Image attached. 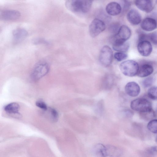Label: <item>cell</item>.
Returning <instances> with one entry per match:
<instances>
[{
  "label": "cell",
  "instance_id": "6da1fadb",
  "mask_svg": "<svg viewBox=\"0 0 157 157\" xmlns=\"http://www.w3.org/2000/svg\"><path fill=\"white\" fill-rule=\"evenodd\" d=\"M92 0H69L66 1L65 5L68 9L73 12L86 13L90 9Z\"/></svg>",
  "mask_w": 157,
  "mask_h": 157
},
{
  "label": "cell",
  "instance_id": "7a4b0ae2",
  "mask_svg": "<svg viewBox=\"0 0 157 157\" xmlns=\"http://www.w3.org/2000/svg\"><path fill=\"white\" fill-rule=\"evenodd\" d=\"M120 69L121 72L125 75L132 77L137 75L139 67L135 61L128 60L122 62L120 65Z\"/></svg>",
  "mask_w": 157,
  "mask_h": 157
},
{
  "label": "cell",
  "instance_id": "3957f363",
  "mask_svg": "<svg viewBox=\"0 0 157 157\" xmlns=\"http://www.w3.org/2000/svg\"><path fill=\"white\" fill-rule=\"evenodd\" d=\"M130 107L133 110L142 113H149L152 110L151 103L144 98H139L132 101Z\"/></svg>",
  "mask_w": 157,
  "mask_h": 157
},
{
  "label": "cell",
  "instance_id": "277c9868",
  "mask_svg": "<svg viewBox=\"0 0 157 157\" xmlns=\"http://www.w3.org/2000/svg\"><path fill=\"white\" fill-rule=\"evenodd\" d=\"M49 67L47 63L42 61L38 63L34 67L31 75L32 79L37 80L46 75L48 72Z\"/></svg>",
  "mask_w": 157,
  "mask_h": 157
},
{
  "label": "cell",
  "instance_id": "5b68a950",
  "mask_svg": "<svg viewBox=\"0 0 157 157\" xmlns=\"http://www.w3.org/2000/svg\"><path fill=\"white\" fill-rule=\"evenodd\" d=\"M122 151L119 147L111 145H103L100 157H120Z\"/></svg>",
  "mask_w": 157,
  "mask_h": 157
},
{
  "label": "cell",
  "instance_id": "8992f818",
  "mask_svg": "<svg viewBox=\"0 0 157 157\" xmlns=\"http://www.w3.org/2000/svg\"><path fill=\"white\" fill-rule=\"evenodd\" d=\"M113 58V52L108 46L105 45L101 48L99 54V60L104 66L107 67L112 63Z\"/></svg>",
  "mask_w": 157,
  "mask_h": 157
},
{
  "label": "cell",
  "instance_id": "52a82bcc",
  "mask_svg": "<svg viewBox=\"0 0 157 157\" xmlns=\"http://www.w3.org/2000/svg\"><path fill=\"white\" fill-rule=\"evenodd\" d=\"M105 29V25L104 22L100 19L95 18L89 26V33L91 37H94L104 31Z\"/></svg>",
  "mask_w": 157,
  "mask_h": 157
},
{
  "label": "cell",
  "instance_id": "ba28073f",
  "mask_svg": "<svg viewBox=\"0 0 157 157\" xmlns=\"http://www.w3.org/2000/svg\"><path fill=\"white\" fill-rule=\"evenodd\" d=\"M137 49L140 54L144 56H149L151 52L152 46L147 40L140 41L137 46Z\"/></svg>",
  "mask_w": 157,
  "mask_h": 157
},
{
  "label": "cell",
  "instance_id": "9c48e42d",
  "mask_svg": "<svg viewBox=\"0 0 157 157\" xmlns=\"http://www.w3.org/2000/svg\"><path fill=\"white\" fill-rule=\"evenodd\" d=\"M125 90L128 95L132 97H135L139 94L140 88L136 82H131L126 84L125 86Z\"/></svg>",
  "mask_w": 157,
  "mask_h": 157
},
{
  "label": "cell",
  "instance_id": "30bf717a",
  "mask_svg": "<svg viewBox=\"0 0 157 157\" xmlns=\"http://www.w3.org/2000/svg\"><path fill=\"white\" fill-rule=\"evenodd\" d=\"M131 31L129 28L126 25H123L121 26L116 34V39L126 41L130 37Z\"/></svg>",
  "mask_w": 157,
  "mask_h": 157
},
{
  "label": "cell",
  "instance_id": "8fae6325",
  "mask_svg": "<svg viewBox=\"0 0 157 157\" xmlns=\"http://www.w3.org/2000/svg\"><path fill=\"white\" fill-rule=\"evenodd\" d=\"M21 15L18 11L12 10L3 11L1 13V18L4 20H14L19 18Z\"/></svg>",
  "mask_w": 157,
  "mask_h": 157
},
{
  "label": "cell",
  "instance_id": "7c38bea8",
  "mask_svg": "<svg viewBox=\"0 0 157 157\" xmlns=\"http://www.w3.org/2000/svg\"><path fill=\"white\" fill-rule=\"evenodd\" d=\"M127 17L128 21L134 25H138L141 21L140 14L135 9L130 10L127 14Z\"/></svg>",
  "mask_w": 157,
  "mask_h": 157
},
{
  "label": "cell",
  "instance_id": "4fadbf2b",
  "mask_svg": "<svg viewBox=\"0 0 157 157\" xmlns=\"http://www.w3.org/2000/svg\"><path fill=\"white\" fill-rule=\"evenodd\" d=\"M157 27V21L154 18L147 17L145 18L141 24L142 29L146 31H151Z\"/></svg>",
  "mask_w": 157,
  "mask_h": 157
},
{
  "label": "cell",
  "instance_id": "5bb4252c",
  "mask_svg": "<svg viewBox=\"0 0 157 157\" xmlns=\"http://www.w3.org/2000/svg\"><path fill=\"white\" fill-rule=\"evenodd\" d=\"M135 4L139 9L146 13L151 12L153 8L152 2L151 0H136L135 1Z\"/></svg>",
  "mask_w": 157,
  "mask_h": 157
},
{
  "label": "cell",
  "instance_id": "9a60e30c",
  "mask_svg": "<svg viewBox=\"0 0 157 157\" xmlns=\"http://www.w3.org/2000/svg\"><path fill=\"white\" fill-rule=\"evenodd\" d=\"M105 9L107 13L112 16L119 14L121 12L122 9L120 5L115 2H112L108 4Z\"/></svg>",
  "mask_w": 157,
  "mask_h": 157
},
{
  "label": "cell",
  "instance_id": "2e32d148",
  "mask_svg": "<svg viewBox=\"0 0 157 157\" xmlns=\"http://www.w3.org/2000/svg\"><path fill=\"white\" fill-rule=\"evenodd\" d=\"M112 47L116 51L125 52L129 48V44L126 41L116 39L113 43Z\"/></svg>",
  "mask_w": 157,
  "mask_h": 157
},
{
  "label": "cell",
  "instance_id": "e0dca14e",
  "mask_svg": "<svg viewBox=\"0 0 157 157\" xmlns=\"http://www.w3.org/2000/svg\"><path fill=\"white\" fill-rule=\"evenodd\" d=\"M28 35V32L25 29L21 28L14 30L13 32V40L17 42L22 41L27 37Z\"/></svg>",
  "mask_w": 157,
  "mask_h": 157
},
{
  "label": "cell",
  "instance_id": "ac0fdd59",
  "mask_svg": "<svg viewBox=\"0 0 157 157\" xmlns=\"http://www.w3.org/2000/svg\"><path fill=\"white\" fill-rule=\"evenodd\" d=\"M152 66L148 64H145L140 66L139 69L138 76L141 77H147L151 74L153 71Z\"/></svg>",
  "mask_w": 157,
  "mask_h": 157
},
{
  "label": "cell",
  "instance_id": "d6986e66",
  "mask_svg": "<svg viewBox=\"0 0 157 157\" xmlns=\"http://www.w3.org/2000/svg\"><path fill=\"white\" fill-rule=\"evenodd\" d=\"M19 109V106L16 102L10 103L4 108V109L6 112L10 114H17Z\"/></svg>",
  "mask_w": 157,
  "mask_h": 157
},
{
  "label": "cell",
  "instance_id": "ffe728a7",
  "mask_svg": "<svg viewBox=\"0 0 157 157\" xmlns=\"http://www.w3.org/2000/svg\"><path fill=\"white\" fill-rule=\"evenodd\" d=\"M147 128L151 132L157 133V119H153L149 121L147 124Z\"/></svg>",
  "mask_w": 157,
  "mask_h": 157
},
{
  "label": "cell",
  "instance_id": "44dd1931",
  "mask_svg": "<svg viewBox=\"0 0 157 157\" xmlns=\"http://www.w3.org/2000/svg\"><path fill=\"white\" fill-rule=\"evenodd\" d=\"M149 97L153 100H157V86H153L150 88L148 91Z\"/></svg>",
  "mask_w": 157,
  "mask_h": 157
},
{
  "label": "cell",
  "instance_id": "7402d4cb",
  "mask_svg": "<svg viewBox=\"0 0 157 157\" xmlns=\"http://www.w3.org/2000/svg\"><path fill=\"white\" fill-rule=\"evenodd\" d=\"M114 56L116 60L118 61H121L125 59L128 56L125 52H117L114 53Z\"/></svg>",
  "mask_w": 157,
  "mask_h": 157
},
{
  "label": "cell",
  "instance_id": "603a6c76",
  "mask_svg": "<svg viewBox=\"0 0 157 157\" xmlns=\"http://www.w3.org/2000/svg\"><path fill=\"white\" fill-rule=\"evenodd\" d=\"M154 82L153 78L151 77H148L144 79L142 82L143 86L145 88L150 87Z\"/></svg>",
  "mask_w": 157,
  "mask_h": 157
},
{
  "label": "cell",
  "instance_id": "cb8c5ba5",
  "mask_svg": "<svg viewBox=\"0 0 157 157\" xmlns=\"http://www.w3.org/2000/svg\"><path fill=\"white\" fill-rule=\"evenodd\" d=\"M49 111L52 119L54 121H56L58 118V113L57 111L54 109L50 108Z\"/></svg>",
  "mask_w": 157,
  "mask_h": 157
},
{
  "label": "cell",
  "instance_id": "d4e9b609",
  "mask_svg": "<svg viewBox=\"0 0 157 157\" xmlns=\"http://www.w3.org/2000/svg\"><path fill=\"white\" fill-rule=\"evenodd\" d=\"M147 38L149 39L154 44L157 45V33H153L147 35Z\"/></svg>",
  "mask_w": 157,
  "mask_h": 157
},
{
  "label": "cell",
  "instance_id": "484cf974",
  "mask_svg": "<svg viewBox=\"0 0 157 157\" xmlns=\"http://www.w3.org/2000/svg\"><path fill=\"white\" fill-rule=\"evenodd\" d=\"M36 105L38 107L44 110L47 109L48 108L46 103L42 100H38L36 102Z\"/></svg>",
  "mask_w": 157,
  "mask_h": 157
},
{
  "label": "cell",
  "instance_id": "4316f807",
  "mask_svg": "<svg viewBox=\"0 0 157 157\" xmlns=\"http://www.w3.org/2000/svg\"><path fill=\"white\" fill-rule=\"evenodd\" d=\"M148 151L151 155H157V146L151 147L148 150Z\"/></svg>",
  "mask_w": 157,
  "mask_h": 157
},
{
  "label": "cell",
  "instance_id": "83f0119b",
  "mask_svg": "<svg viewBox=\"0 0 157 157\" xmlns=\"http://www.w3.org/2000/svg\"><path fill=\"white\" fill-rule=\"evenodd\" d=\"M46 41L45 40L41 39H36L34 41L35 44H39L40 43H45Z\"/></svg>",
  "mask_w": 157,
  "mask_h": 157
},
{
  "label": "cell",
  "instance_id": "f1b7e54d",
  "mask_svg": "<svg viewBox=\"0 0 157 157\" xmlns=\"http://www.w3.org/2000/svg\"><path fill=\"white\" fill-rule=\"evenodd\" d=\"M155 140H156V141L157 142V137L156 138Z\"/></svg>",
  "mask_w": 157,
  "mask_h": 157
}]
</instances>
